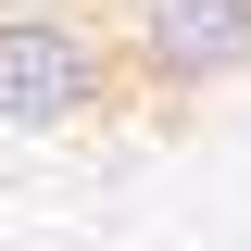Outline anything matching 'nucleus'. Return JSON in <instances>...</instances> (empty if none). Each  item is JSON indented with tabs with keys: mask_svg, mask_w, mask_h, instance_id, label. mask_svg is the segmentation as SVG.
Listing matches in <instances>:
<instances>
[{
	"mask_svg": "<svg viewBox=\"0 0 251 251\" xmlns=\"http://www.w3.org/2000/svg\"><path fill=\"white\" fill-rule=\"evenodd\" d=\"M113 100H126V50H113V25L63 13V0H0V126H13V138L100 126Z\"/></svg>",
	"mask_w": 251,
	"mask_h": 251,
	"instance_id": "nucleus-1",
	"label": "nucleus"
},
{
	"mask_svg": "<svg viewBox=\"0 0 251 251\" xmlns=\"http://www.w3.org/2000/svg\"><path fill=\"white\" fill-rule=\"evenodd\" d=\"M113 50L138 100H201L251 75V0H113Z\"/></svg>",
	"mask_w": 251,
	"mask_h": 251,
	"instance_id": "nucleus-2",
	"label": "nucleus"
}]
</instances>
